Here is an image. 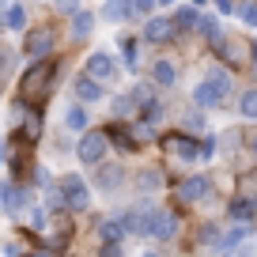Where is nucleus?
<instances>
[{"label": "nucleus", "instance_id": "obj_14", "mask_svg": "<svg viewBox=\"0 0 257 257\" xmlns=\"http://www.w3.org/2000/svg\"><path fill=\"white\" fill-rule=\"evenodd\" d=\"M121 178H125V170H121L117 163H102V167H98V189L113 193L121 185Z\"/></svg>", "mask_w": 257, "mask_h": 257}, {"label": "nucleus", "instance_id": "obj_9", "mask_svg": "<svg viewBox=\"0 0 257 257\" xmlns=\"http://www.w3.org/2000/svg\"><path fill=\"white\" fill-rule=\"evenodd\" d=\"M249 238V223H234L227 234H219V242H216V249L219 253H231V249H238L242 242Z\"/></svg>", "mask_w": 257, "mask_h": 257}, {"label": "nucleus", "instance_id": "obj_33", "mask_svg": "<svg viewBox=\"0 0 257 257\" xmlns=\"http://www.w3.org/2000/svg\"><path fill=\"white\" fill-rule=\"evenodd\" d=\"M57 12H64V16H80V0H57Z\"/></svg>", "mask_w": 257, "mask_h": 257}, {"label": "nucleus", "instance_id": "obj_32", "mask_svg": "<svg viewBox=\"0 0 257 257\" xmlns=\"http://www.w3.org/2000/svg\"><path fill=\"white\" fill-rule=\"evenodd\" d=\"M185 128L189 133H204V117L201 113H185Z\"/></svg>", "mask_w": 257, "mask_h": 257}, {"label": "nucleus", "instance_id": "obj_25", "mask_svg": "<svg viewBox=\"0 0 257 257\" xmlns=\"http://www.w3.org/2000/svg\"><path fill=\"white\" fill-rule=\"evenodd\" d=\"M91 31H95V16H91V12H80V16H72V34H76V38H87Z\"/></svg>", "mask_w": 257, "mask_h": 257}, {"label": "nucleus", "instance_id": "obj_23", "mask_svg": "<svg viewBox=\"0 0 257 257\" xmlns=\"http://www.w3.org/2000/svg\"><path fill=\"white\" fill-rule=\"evenodd\" d=\"M106 140H110V144H117V148H125V152H133V148H137L133 133H128V128H121V125H113L110 133H106Z\"/></svg>", "mask_w": 257, "mask_h": 257}, {"label": "nucleus", "instance_id": "obj_24", "mask_svg": "<svg viewBox=\"0 0 257 257\" xmlns=\"http://www.w3.org/2000/svg\"><path fill=\"white\" fill-rule=\"evenodd\" d=\"M102 16L106 19H128V16H133V4H128V0H106Z\"/></svg>", "mask_w": 257, "mask_h": 257}, {"label": "nucleus", "instance_id": "obj_20", "mask_svg": "<svg viewBox=\"0 0 257 257\" xmlns=\"http://www.w3.org/2000/svg\"><path fill=\"white\" fill-rule=\"evenodd\" d=\"M253 216H257V208H253L249 197H238V201L231 204V219H234V223H249Z\"/></svg>", "mask_w": 257, "mask_h": 257}, {"label": "nucleus", "instance_id": "obj_45", "mask_svg": "<svg viewBox=\"0 0 257 257\" xmlns=\"http://www.w3.org/2000/svg\"><path fill=\"white\" fill-rule=\"evenodd\" d=\"M4 61H8V57H4V49H0V68H4Z\"/></svg>", "mask_w": 257, "mask_h": 257}, {"label": "nucleus", "instance_id": "obj_28", "mask_svg": "<svg viewBox=\"0 0 257 257\" xmlns=\"http://www.w3.org/2000/svg\"><path fill=\"white\" fill-rule=\"evenodd\" d=\"M140 121H144L148 128H155V125H159V121H163V106H159V102L144 106V110H140Z\"/></svg>", "mask_w": 257, "mask_h": 257}, {"label": "nucleus", "instance_id": "obj_36", "mask_svg": "<svg viewBox=\"0 0 257 257\" xmlns=\"http://www.w3.org/2000/svg\"><path fill=\"white\" fill-rule=\"evenodd\" d=\"M201 242H208V246H216V242H219V231H216V227H201Z\"/></svg>", "mask_w": 257, "mask_h": 257}, {"label": "nucleus", "instance_id": "obj_34", "mask_svg": "<svg viewBox=\"0 0 257 257\" xmlns=\"http://www.w3.org/2000/svg\"><path fill=\"white\" fill-rule=\"evenodd\" d=\"M31 227L34 231H46V208H31Z\"/></svg>", "mask_w": 257, "mask_h": 257}, {"label": "nucleus", "instance_id": "obj_18", "mask_svg": "<svg viewBox=\"0 0 257 257\" xmlns=\"http://www.w3.org/2000/svg\"><path fill=\"white\" fill-rule=\"evenodd\" d=\"M152 80L159 83V87H174V80H178V68L170 61H155V68H152Z\"/></svg>", "mask_w": 257, "mask_h": 257}, {"label": "nucleus", "instance_id": "obj_30", "mask_svg": "<svg viewBox=\"0 0 257 257\" xmlns=\"http://www.w3.org/2000/svg\"><path fill=\"white\" fill-rule=\"evenodd\" d=\"M238 19H242L246 27H257V0H253V4H242V8H238Z\"/></svg>", "mask_w": 257, "mask_h": 257}, {"label": "nucleus", "instance_id": "obj_44", "mask_svg": "<svg viewBox=\"0 0 257 257\" xmlns=\"http://www.w3.org/2000/svg\"><path fill=\"white\" fill-rule=\"evenodd\" d=\"M189 4H193V8H197V4H208V0H189Z\"/></svg>", "mask_w": 257, "mask_h": 257}, {"label": "nucleus", "instance_id": "obj_4", "mask_svg": "<svg viewBox=\"0 0 257 257\" xmlns=\"http://www.w3.org/2000/svg\"><path fill=\"white\" fill-rule=\"evenodd\" d=\"M174 234H178V212H170V208H152V227H148V238L170 242Z\"/></svg>", "mask_w": 257, "mask_h": 257}, {"label": "nucleus", "instance_id": "obj_47", "mask_svg": "<svg viewBox=\"0 0 257 257\" xmlns=\"http://www.w3.org/2000/svg\"><path fill=\"white\" fill-rule=\"evenodd\" d=\"M249 201H253V208H257V193H253V197H249Z\"/></svg>", "mask_w": 257, "mask_h": 257}, {"label": "nucleus", "instance_id": "obj_38", "mask_svg": "<svg viewBox=\"0 0 257 257\" xmlns=\"http://www.w3.org/2000/svg\"><path fill=\"white\" fill-rule=\"evenodd\" d=\"M133 4V12H140V16H148V12L155 8V0H128Z\"/></svg>", "mask_w": 257, "mask_h": 257}, {"label": "nucleus", "instance_id": "obj_43", "mask_svg": "<svg viewBox=\"0 0 257 257\" xmlns=\"http://www.w3.org/2000/svg\"><path fill=\"white\" fill-rule=\"evenodd\" d=\"M249 152H253V155H257V137H253V140H249Z\"/></svg>", "mask_w": 257, "mask_h": 257}, {"label": "nucleus", "instance_id": "obj_37", "mask_svg": "<svg viewBox=\"0 0 257 257\" xmlns=\"http://www.w3.org/2000/svg\"><path fill=\"white\" fill-rule=\"evenodd\" d=\"M121 53H125V61H128V68H133V64H137V46H133V42H121Z\"/></svg>", "mask_w": 257, "mask_h": 257}, {"label": "nucleus", "instance_id": "obj_10", "mask_svg": "<svg viewBox=\"0 0 257 257\" xmlns=\"http://www.w3.org/2000/svg\"><path fill=\"white\" fill-rule=\"evenodd\" d=\"M223 98H227V95L216 87V83H208V80L193 87V102H197V106H204V110H208V106H219Z\"/></svg>", "mask_w": 257, "mask_h": 257}, {"label": "nucleus", "instance_id": "obj_13", "mask_svg": "<svg viewBox=\"0 0 257 257\" xmlns=\"http://www.w3.org/2000/svg\"><path fill=\"white\" fill-rule=\"evenodd\" d=\"M0 201H4V208H8V212H19L27 204V193L19 189L16 182H0Z\"/></svg>", "mask_w": 257, "mask_h": 257}, {"label": "nucleus", "instance_id": "obj_17", "mask_svg": "<svg viewBox=\"0 0 257 257\" xmlns=\"http://www.w3.org/2000/svg\"><path fill=\"white\" fill-rule=\"evenodd\" d=\"M64 128L68 133H87V110L83 106H68L64 110Z\"/></svg>", "mask_w": 257, "mask_h": 257}, {"label": "nucleus", "instance_id": "obj_39", "mask_svg": "<svg viewBox=\"0 0 257 257\" xmlns=\"http://www.w3.org/2000/svg\"><path fill=\"white\" fill-rule=\"evenodd\" d=\"M98 257H121V246H113V242H106V246L98 249Z\"/></svg>", "mask_w": 257, "mask_h": 257}, {"label": "nucleus", "instance_id": "obj_15", "mask_svg": "<svg viewBox=\"0 0 257 257\" xmlns=\"http://www.w3.org/2000/svg\"><path fill=\"white\" fill-rule=\"evenodd\" d=\"M174 23H170V19H152V23H148L144 27V38L148 42H170V38H174Z\"/></svg>", "mask_w": 257, "mask_h": 257}, {"label": "nucleus", "instance_id": "obj_19", "mask_svg": "<svg viewBox=\"0 0 257 257\" xmlns=\"http://www.w3.org/2000/svg\"><path fill=\"white\" fill-rule=\"evenodd\" d=\"M219 53H223L231 64H249V46H242V42H231V38H227Z\"/></svg>", "mask_w": 257, "mask_h": 257}, {"label": "nucleus", "instance_id": "obj_21", "mask_svg": "<svg viewBox=\"0 0 257 257\" xmlns=\"http://www.w3.org/2000/svg\"><path fill=\"white\" fill-rule=\"evenodd\" d=\"M170 23H174V31H193V27H201V16H197V8L189 4V8H182Z\"/></svg>", "mask_w": 257, "mask_h": 257}, {"label": "nucleus", "instance_id": "obj_5", "mask_svg": "<svg viewBox=\"0 0 257 257\" xmlns=\"http://www.w3.org/2000/svg\"><path fill=\"white\" fill-rule=\"evenodd\" d=\"M208 189H212V182H208V174H189L182 185H178V197L182 201H201V197H208Z\"/></svg>", "mask_w": 257, "mask_h": 257}, {"label": "nucleus", "instance_id": "obj_16", "mask_svg": "<svg viewBox=\"0 0 257 257\" xmlns=\"http://www.w3.org/2000/svg\"><path fill=\"white\" fill-rule=\"evenodd\" d=\"M98 238H102V246H106V242H113V246H117V242L125 238L121 219H98Z\"/></svg>", "mask_w": 257, "mask_h": 257}, {"label": "nucleus", "instance_id": "obj_2", "mask_svg": "<svg viewBox=\"0 0 257 257\" xmlns=\"http://www.w3.org/2000/svg\"><path fill=\"white\" fill-rule=\"evenodd\" d=\"M61 201H64V208H68V212H87V208H91V189H87V182H83L80 174L61 178Z\"/></svg>", "mask_w": 257, "mask_h": 257}, {"label": "nucleus", "instance_id": "obj_1", "mask_svg": "<svg viewBox=\"0 0 257 257\" xmlns=\"http://www.w3.org/2000/svg\"><path fill=\"white\" fill-rule=\"evenodd\" d=\"M106 152H110V140H106V133H95V128H87L80 137V144H76V155H80V163H87V167H102Z\"/></svg>", "mask_w": 257, "mask_h": 257}, {"label": "nucleus", "instance_id": "obj_41", "mask_svg": "<svg viewBox=\"0 0 257 257\" xmlns=\"http://www.w3.org/2000/svg\"><path fill=\"white\" fill-rule=\"evenodd\" d=\"M249 61H253V64H257V38H253V42H249Z\"/></svg>", "mask_w": 257, "mask_h": 257}, {"label": "nucleus", "instance_id": "obj_11", "mask_svg": "<svg viewBox=\"0 0 257 257\" xmlns=\"http://www.w3.org/2000/svg\"><path fill=\"white\" fill-rule=\"evenodd\" d=\"M49 49H53V34L49 31H34L31 38H27V53H31L34 61H46Z\"/></svg>", "mask_w": 257, "mask_h": 257}, {"label": "nucleus", "instance_id": "obj_12", "mask_svg": "<svg viewBox=\"0 0 257 257\" xmlns=\"http://www.w3.org/2000/svg\"><path fill=\"white\" fill-rule=\"evenodd\" d=\"M76 95H80V102H102L106 91H102V83H98V80L80 76V80H76Z\"/></svg>", "mask_w": 257, "mask_h": 257}, {"label": "nucleus", "instance_id": "obj_6", "mask_svg": "<svg viewBox=\"0 0 257 257\" xmlns=\"http://www.w3.org/2000/svg\"><path fill=\"white\" fill-rule=\"evenodd\" d=\"M163 148L174 155H182V159H201V144H193L189 137H182V133H167L163 137Z\"/></svg>", "mask_w": 257, "mask_h": 257}, {"label": "nucleus", "instance_id": "obj_29", "mask_svg": "<svg viewBox=\"0 0 257 257\" xmlns=\"http://www.w3.org/2000/svg\"><path fill=\"white\" fill-rule=\"evenodd\" d=\"M155 185H163V170H144V174H140V189L152 193Z\"/></svg>", "mask_w": 257, "mask_h": 257}, {"label": "nucleus", "instance_id": "obj_26", "mask_svg": "<svg viewBox=\"0 0 257 257\" xmlns=\"http://www.w3.org/2000/svg\"><path fill=\"white\" fill-rule=\"evenodd\" d=\"M4 27H8V31H23L27 27V12L23 8H8L4 12Z\"/></svg>", "mask_w": 257, "mask_h": 257}, {"label": "nucleus", "instance_id": "obj_31", "mask_svg": "<svg viewBox=\"0 0 257 257\" xmlns=\"http://www.w3.org/2000/svg\"><path fill=\"white\" fill-rule=\"evenodd\" d=\"M208 83H216V87L223 91V95H227V91H231V76H227V72H219V68H216V72L208 76Z\"/></svg>", "mask_w": 257, "mask_h": 257}, {"label": "nucleus", "instance_id": "obj_8", "mask_svg": "<svg viewBox=\"0 0 257 257\" xmlns=\"http://www.w3.org/2000/svg\"><path fill=\"white\" fill-rule=\"evenodd\" d=\"M121 227H125V234H148V227H152V208H128L125 216H121Z\"/></svg>", "mask_w": 257, "mask_h": 257}, {"label": "nucleus", "instance_id": "obj_46", "mask_svg": "<svg viewBox=\"0 0 257 257\" xmlns=\"http://www.w3.org/2000/svg\"><path fill=\"white\" fill-rule=\"evenodd\" d=\"M155 4H174V0H155Z\"/></svg>", "mask_w": 257, "mask_h": 257}, {"label": "nucleus", "instance_id": "obj_3", "mask_svg": "<svg viewBox=\"0 0 257 257\" xmlns=\"http://www.w3.org/2000/svg\"><path fill=\"white\" fill-rule=\"evenodd\" d=\"M53 72H57V64H53V61H38L31 72L23 76V95H46V91H49V80H53Z\"/></svg>", "mask_w": 257, "mask_h": 257}, {"label": "nucleus", "instance_id": "obj_35", "mask_svg": "<svg viewBox=\"0 0 257 257\" xmlns=\"http://www.w3.org/2000/svg\"><path fill=\"white\" fill-rule=\"evenodd\" d=\"M216 148H219V140H216V137H208V140L201 144V159H212V155H216Z\"/></svg>", "mask_w": 257, "mask_h": 257}, {"label": "nucleus", "instance_id": "obj_40", "mask_svg": "<svg viewBox=\"0 0 257 257\" xmlns=\"http://www.w3.org/2000/svg\"><path fill=\"white\" fill-rule=\"evenodd\" d=\"M212 4H216V8H219V12H223V16H227V12H231V8H234L231 0H212Z\"/></svg>", "mask_w": 257, "mask_h": 257}, {"label": "nucleus", "instance_id": "obj_42", "mask_svg": "<svg viewBox=\"0 0 257 257\" xmlns=\"http://www.w3.org/2000/svg\"><path fill=\"white\" fill-rule=\"evenodd\" d=\"M27 257H53L49 249H34V253H27Z\"/></svg>", "mask_w": 257, "mask_h": 257}, {"label": "nucleus", "instance_id": "obj_27", "mask_svg": "<svg viewBox=\"0 0 257 257\" xmlns=\"http://www.w3.org/2000/svg\"><path fill=\"white\" fill-rule=\"evenodd\" d=\"M238 110H242V117H249V121H257V87H253V91H246V95H242V102H238Z\"/></svg>", "mask_w": 257, "mask_h": 257}, {"label": "nucleus", "instance_id": "obj_7", "mask_svg": "<svg viewBox=\"0 0 257 257\" xmlns=\"http://www.w3.org/2000/svg\"><path fill=\"white\" fill-rule=\"evenodd\" d=\"M87 76H91V80H98V83L113 80V76H117L113 57H110V53H91V57H87Z\"/></svg>", "mask_w": 257, "mask_h": 257}, {"label": "nucleus", "instance_id": "obj_22", "mask_svg": "<svg viewBox=\"0 0 257 257\" xmlns=\"http://www.w3.org/2000/svg\"><path fill=\"white\" fill-rule=\"evenodd\" d=\"M201 31L208 34V42H212V49H223V42H227V34H223V27L216 23V19H201Z\"/></svg>", "mask_w": 257, "mask_h": 257}, {"label": "nucleus", "instance_id": "obj_48", "mask_svg": "<svg viewBox=\"0 0 257 257\" xmlns=\"http://www.w3.org/2000/svg\"><path fill=\"white\" fill-rule=\"evenodd\" d=\"M0 159H4V144H0Z\"/></svg>", "mask_w": 257, "mask_h": 257}]
</instances>
